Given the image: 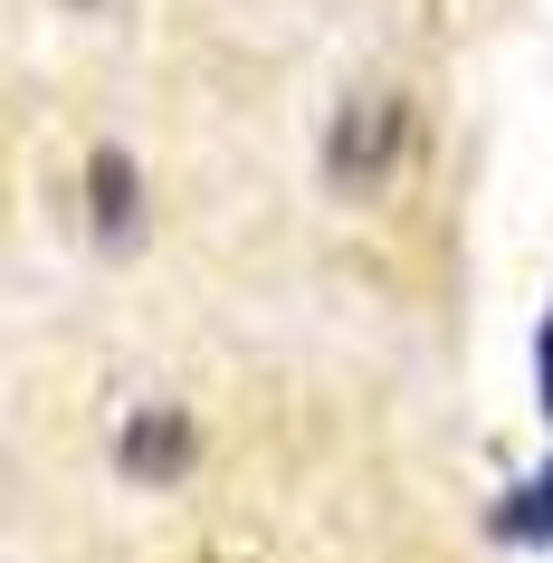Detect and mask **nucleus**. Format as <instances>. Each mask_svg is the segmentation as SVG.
I'll list each match as a JSON object with an SVG mask.
<instances>
[{"label": "nucleus", "instance_id": "1", "mask_svg": "<svg viewBox=\"0 0 553 563\" xmlns=\"http://www.w3.org/2000/svg\"><path fill=\"white\" fill-rule=\"evenodd\" d=\"M401 144H410V106L391 87L344 96V115L324 134V181H334L344 201H373L381 181H391V163H401Z\"/></svg>", "mask_w": 553, "mask_h": 563}, {"label": "nucleus", "instance_id": "2", "mask_svg": "<svg viewBox=\"0 0 553 563\" xmlns=\"http://www.w3.org/2000/svg\"><path fill=\"white\" fill-rule=\"evenodd\" d=\"M115 468L144 477V487H181V477L201 468V420L173 411V401L134 411V420H124V440H115Z\"/></svg>", "mask_w": 553, "mask_h": 563}, {"label": "nucleus", "instance_id": "3", "mask_svg": "<svg viewBox=\"0 0 553 563\" xmlns=\"http://www.w3.org/2000/svg\"><path fill=\"white\" fill-rule=\"evenodd\" d=\"M87 220H96L106 249H134V230H144V181H134V153L124 144L87 153Z\"/></svg>", "mask_w": 553, "mask_h": 563}, {"label": "nucleus", "instance_id": "4", "mask_svg": "<svg viewBox=\"0 0 553 563\" xmlns=\"http://www.w3.org/2000/svg\"><path fill=\"white\" fill-rule=\"evenodd\" d=\"M496 534H524V544H553V468H544V477H524L516 497H506Z\"/></svg>", "mask_w": 553, "mask_h": 563}, {"label": "nucleus", "instance_id": "5", "mask_svg": "<svg viewBox=\"0 0 553 563\" xmlns=\"http://www.w3.org/2000/svg\"><path fill=\"white\" fill-rule=\"evenodd\" d=\"M544 411H553V316H544Z\"/></svg>", "mask_w": 553, "mask_h": 563}]
</instances>
